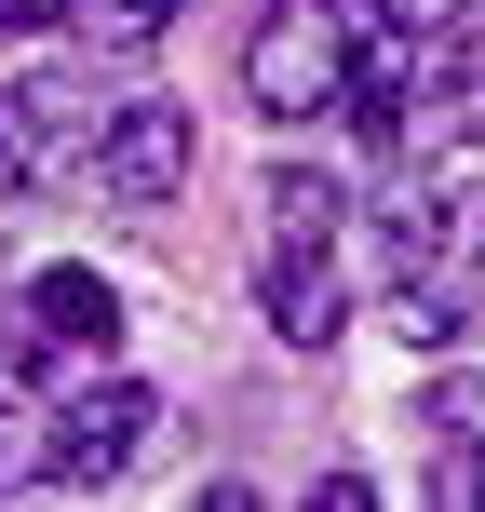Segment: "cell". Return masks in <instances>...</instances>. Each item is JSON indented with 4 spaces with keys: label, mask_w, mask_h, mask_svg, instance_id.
<instances>
[{
    "label": "cell",
    "mask_w": 485,
    "mask_h": 512,
    "mask_svg": "<svg viewBox=\"0 0 485 512\" xmlns=\"http://www.w3.org/2000/svg\"><path fill=\"white\" fill-rule=\"evenodd\" d=\"M432 95H445V14H432V0H351V95H337V108L405 149V122Z\"/></svg>",
    "instance_id": "6da1fadb"
},
{
    "label": "cell",
    "mask_w": 485,
    "mask_h": 512,
    "mask_svg": "<svg viewBox=\"0 0 485 512\" xmlns=\"http://www.w3.org/2000/svg\"><path fill=\"white\" fill-rule=\"evenodd\" d=\"M243 95L270 108V122H324V108L351 95V14H337V0H283L243 41Z\"/></svg>",
    "instance_id": "7a4b0ae2"
},
{
    "label": "cell",
    "mask_w": 485,
    "mask_h": 512,
    "mask_svg": "<svg viewBox=\"0 0 485 512\" xmlns=\"http://www.w3.org/2000/svg\"><path fill=\"white\" fill-rule=\"evenodd\" d=\"M149 432H162L149 391H135V378H95V391H68V405L41 418V459H27V472H41V486H122Z\"/></svg>",
    "instance_id": "3957f363"
},
{
    "label": "cell",
    "mask_w": 485,
    "mask_h": 512,
    "mask_svg": "<svg viewBox=\"0 0 485 512\" xmlns=\"http://www.w3.org/2000/svg\"><path fill=\"white\" fill-rule=\"evenodd\" d=\"M95 122H108V108L81 95L68 68L0 81V189H54V176H81V162H95Z\"/></svg>",
    "instance_id": "277c9868"
},
{
    "label": "cell",
    "mask_w": 485,
    "mask_h": 512,
    "mask_svg": "<svg viewBox=\"0 0 485 512\" xmlns=\"http://www.w3.org/2000/svg\"><path fill=\"white\" fill-rule=\"evenodd\" d=\"M189 162H203V135H189V108H162V95H135V108H108L95 122V162H81V176L108 189V203H176L189 189Z\"/></svg>",
    "instance_id": "5b68a950"
},
{
    "label": "cell",
    "mask_w": 485,
    "mask_h": 512,
    "mask_svg": "<svg viewBox=\"0 0 485 512\" xmlns=\"http://www.w3.org/2000/svg\"><path fill=\"white\" fill-rule=\"evenodd\" d=\"M256 297H270L283 351H324V337H337V256L324 243H270V283H256Z\"/></svg>",
    "instance_id": "8992f818"
},
{
    "label": "cell",
    "mask_w": 485,
    "mask_h": 512,
    "mask_svg": "<svg viewBox=\"0 0 485 512\" xmlns=\"http://www.w3.org/2000/svg\"><path fill=\"white\" fill-rule=\"evenodd\" d=\"M27 310L54 324V351H122V283L81 270V256H54V270L27 283Z\"/></svg>",
    "instance_id": "52a82bcc"
},
{
    "label": "cell",
    "mask_w": 485,
    "mask_h": 512,
    "mask_svg": "<svg viewBox=\"0 0 485 512\" xmlns=\"http://www.w3.org/2000/svg\"><path fill=\"white\" fill-rule=\"evenodd\" d=\"M270 243H337V176L283 162V176H270Z\"/></svg>",
    "instance_id": "ba28073f"
},
{
    "label": "cell",
    "mask_w": 485,
    "mask_h": 512,
    "mask_svg": "<svg viewBox=\"0 0 485 512\" xmlns=\"http://www.w3.org/2000/svg\"><path fill=\"white\" fill-rule=\"evenodd\" d=\"M41 378H54V324L14 310V324H0V405H41Z\"/></svg>",
    "instance_id": "9c48e42d"
},
{
    "label": "cell",
    "mask_w": 485,
    "mask_h": 512,
    "mask_svg": "<svg viewBox=\"0 0 485 512\" xmlns=\"http://www.w3.org/2000/svg\"><path fill=\"white\" fill-rule=\"evenodd\" d=\"M162 27H176V0H95V41L108 54H149Z\"/></svg>",
    "instance_id": "30bf717a"
},
{
    "label": "cell",
    "mask_w": 485,
    "mask_h": 512,
    "mask_svg": "<svg viewBox=\"0 0 485 512\" xmlns=\"http://www.w3.org/2000/svg\"><path fill=\"white\" fill-rule=\"evenodd\" d=\"M54 14H68V0H0V41H41Z\"/></svg>",
    "instance_id": "8fae6325"
},
{
    "label": "cell",
    "mask_w": 485,
    "mask_h": 512,
    "mask_svg": "<svg viewBox=\"0 0 485 512\" xmlns=\"http://www.w3.org/2000/svg\"><path fill=\"white\" fill-rule=\"evenodd\" d=\"M459 418H485V378L472 391H432V432H459Z\"/></svg>",
    "instance_id": "7c38bea8"
},
{
    "label": "cell",
    "mask_w": 485,
    "mask_h": 512,
    "mask_svg": "<svg viewBox=\"0 0 485 512\" xmlns=\"http://www.w3.org/2000/svg\"><path fill=\"white\" fill-rule=\"evenodd\" d=\"M459 499H485V445H472V459H459Z\"/></svg>",
    "instance_id": "4fadbf2b"
}]
</instances>
